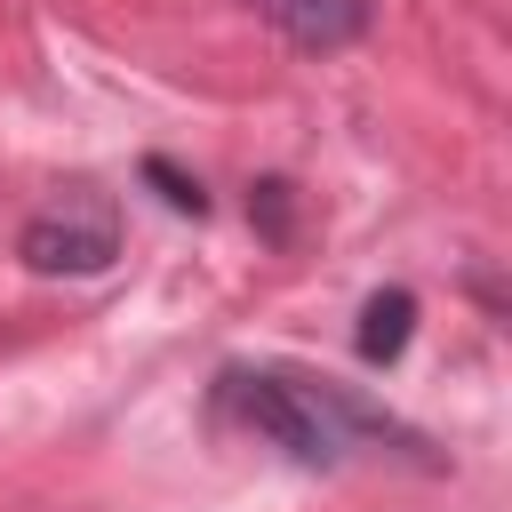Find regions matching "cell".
<instances>
[{
  "instance_id": "cell-5",
  "label": "cell",
  "mask_w": 512,
  "mask_h": 512,
  "mask_svg": "<svg viewBox=\"0 0 512 512\" xmlns=\"http://www.w3.org/2000/svg\"><path fill=\"white\" fill-rule=\"evenodd\" d=\"M144 176L160 184V200H168V208H184V216H208V192H200V176H184L176 160H144Z\"/></svg>"
},
{
  "instance_id": "cell-2",
  "label": "cell",
  "mask_w": 512,
  "mask_h": 512,
  "mask_svg": "<svg viewBox=\"0 0 512 512\" xmlns=\"http://www.w3.org/2000/svg\"><path fill=\"white\" fill-rule=\"evenodd\" d=\"M16 256H24L32 272H104V264L120 256V216H112V200H104L96 184H72L56 208H40V216L24 224Z\"/></svg>"
},
{
  "instance_id": "cell-1",
  "label": "cell",
  "mask_w": 512,
  "mask_h": 512,
  "mask_svg": "<svg viewBox=\"0 0 512 512\" xmlns=\"http://www.w3.org/2000/svg\"><path fill=\"white\" fill-rule=\"evenodd\" d=\"M224 408H240L248 432H264L272 448H288L312 472H328L344 456L352 424H376L368 408H352V400H336V392H320V384H304L288 368H232L224 376Z\"/></svg>"
},
{
  "instance_id": "cell-6",
  "label": "cell",
  "mask_w": 512,
  "mask_h": 512,
  "mask_svg": "<svg viewBox=\"0 0 512 512\" xmlns=\"http://www.w3.org/2000/svg\"><path fill=\"white\" fill-rule=\"evenodd\" d=\"M288 200H296V184H280V176H264V184H256L248 216L264 224V240H288Z\"/></svg>"
},
{
  "instance_id": "cell-4",
  "label": "cell",
  "mask_w": 512,
  "mask_h": 512,
  "mask_svg": "<svg viewBox=\"0 0 512 512\" xmlns=\"http://www.w3.org/2000/svg\"><path fill=\"white\" fill-rule=\"evenodd\" d=\"M408 328H416V296L408 288H376L368 304H360V360L368 368H384V360H400V344H408Z\"/></svg>"
},
{
  "instance_id": "cell-3",
  "label": "cell",
  "mask_w": 512,
  "mask_h": 512,
  "mask_svg": "<svg viewBox=\"0 0 512 512\" xmlns=\"http://www.w3.org/2000/svg\"><path fill=\"white\" fill-rule=\"evenodd\" d=\"M256 16H272L296 48L328 56V48H352L368 32V0H256Z\"/></svg>"
}]
</instances>
